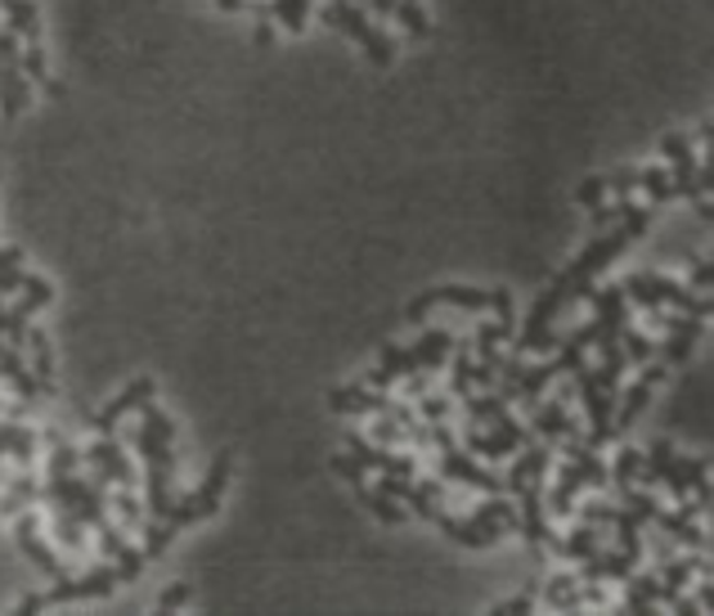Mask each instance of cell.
<instances>
[{
    "instance_id": "obj_1",
    "label": "cell",
    "mask_w": 714,
    "mask_h": 616,
    "mask_svg": "<svg viewBox=\"0 0 714 616\" xmlns=\"http://www.w3.org/2000/svg\"><path fill=\"white\" fill-rule=\"evenodd\" d=\"M140 455H144V513L162 522L176 504V423L153 400L140 405Z\"/></svg>"
},
{
    "instance_id": "obj_2",
    "label": "cell",
    "mask_w": 714,
    "mask_h": 616,
    "mask_svg": "<svg viewBox=\"0 0 714 616\" xmlns=\"http://www.w3.org/2000/svg\"><path fill=\"white\" fill-rule=\"evenodd\" d=\"M432 306H458V311H494V319L508 328L513 338V293L503 289H468V283H445V289H428L423 298H413L405 311V324H423Z\"/></svg>"
},
{
    "instance_id": "obj_3",
    "label": "cell",
    "mask_w": 714,
    "mask_h": 616,
    "mask_svg": "<svg viewBox=\"0 0 714 616\" xmlns=\"http://www.w3.org/2000/svg\"><path fill=\"white\" fill-rule=\"evenodd\" d=\"M319 19H324V27L351 36L377 68H387V63L396 59V36H387L383 27H377L360 0H324V5H319Z\"/></svg>"
},
{
    "instance_id": "obj_4",
    "label": "cell",
    "mask_w": 714,
    "mask_h": 616,
    "mask_svg": "<svg viewBox=\"0 0 714 616\" xmlns=\"http://www.w3.org/2000/svg\"><path fill=\"white\" fill-rule=\"evenodd\" d=\"M624 298L634 302V306H647V311H683V315H697V319H710V298L705 293H692L683 289V283L675 279H665V275H652V270H639V275H629L624 283Z\"/></svg>"
},
{
    "instance_id": "obj_5",
    "label": "cell",
    "mask_w": 714,
    "mask_h": 616,
    "mask_svg": "<svg viewBox=\"0 0 714 616\" xmlns=\"http://www.w3.org/2000/svg\"><path fill=\"white\" fill-rule=\"evenodd\" d=\"M225 486H230V455H221V460L212 464V473H207V481H202L198 490H189V496H176L172 513H166L162 522L172 526V531H185V526H194V522H207V518L221 509Z\"/></svg>"
},
{
    "instance_id": "obj_6",
    "label": "cell",
    "mask_w": 714,
    "mask_h": 616,
    "mask_svg": "<svg viewBox=\"0 0 714 616\" xmlns=\"http://www.w3.org/2000/svg\"><path fill=\"white\" fill-rule=\"evenodd\" d=\"M571 379H575V392L584 396V415H589V437H584V441H589V445L611 441V405H616L620 387H611L602 379V369H594V364L571 369Z\"/></svg>"
},
{
    "instance_id": "obj_7",
    "label": "cell",
    "mask_w": 714,
    "mask_h": 616,
    "mask_svg": "<svg viewBox=\"0 0 714 616\" xmlns=\"http://www.w3.org/2000/svg\"><path fill=\"white\" fill-rule=\"evenodd\" d=\"M660 383H665V364H660V360H647L643 374L629 383L624 396L611 405V437H620V432H629V428L639 423V415L647 409V400H652V392H656Z\"/></svg>"
},
{
    "instance_id": "obj_8",
    "label": "cell",
    "mask_w": 714,
    "mask_h": 616,
    "mask_svg": "<svg viewBox=\"0 0 714 616\" xmlns=\"http://www.w3.org/2000/svg\"><path fill=\"white\" fill-rule=\"evenodd\" d=\"M665 158H675V172H669V181H675V194L679 198H692L697 202V212L701 217H710V202H705V172H701V162L692 158V149H688V140L683 136H665Z\"/></svg>"
},
{
    "instance_id": "obj_9",
    "label": "cell",
    "mask_w": 714,
    "mask_h": 616,
    "mask_svg": "<svg viewBox=\"0 0 714 616\" xmlns=\"http://www.w3.org/2000/svg\"><path fill=\"white\" fill-rule=\"evenodd\" d=\"M526 441H530V432L517 419L494 423V428H468L464 432V450H468V455H481V460H513Z\"/></svg>"
},
{
    "instance_id": "obj_10",
    "label": "cell",
    "mask_w": 714,
    "mask_h": 616,
    "mask_svg": "<svg viewBox=\"0 0 714 616\" xmlns=\"http://www.w3.org/2000/svg\"><path fill=\"white\" fill-rule=\"evenodd\" d=\"M86 464L95 468V477L104 481V486H140V477H136V464L121 455V445L113 441V432H104L95 445H86Z\"/></svg>"
},
{
    "instance_id": "obj_11",
    "label": "cell",
    "mask_w": 714,
    "mask_h": 616,
    "mask_svg": "<svg viewBox=\"0 0 714 616\" xmlns=\"http://www.w3.org/2000/svg\"><path fill=\"white\" fill-rule=\"evenodd\" d=\"M391 400L396 396L377 392L368 383H347L338 392H328V409H332V415H347V419H355V415H387Z\"/></svg>"
},
{
    "instance_id": "obj_12",
    "label": "cell",
    "mask_w": 714,
    "mask_h": 616,
    "mask_svg": "<svg viewBox=\"0 0 714 616\" xmlns=\"http://www.w3.org/2000/svg\"><path fill=\"white\" fill-rule=\"evenodd\" d=\"M347 445H351V460H355L364 473H368V468L396 473V477H413V473H418L413 455H391V450H383L377 441H368V437H360V432H347Z\"/></svg>"
},
{
    "instance_id": "obj_13",
    "label": "cell",
    "mask_w": 714,
    "mask_h": 616,
    "mask_svg": "<svg viewBox=\"0 0 714 616\" xmlns=\"http://www.w3.org/2000/svg\"><path fill=\"white\" fill-rule=\"evenodd\" d=\"M153 396H157V383H153V379H136L121 396H113V400L100 409V415H95V428H100V432H117V423L131 415V409H140L144 400H153Z\"/></svg>"
},
{
    "instance_id": "obj_14",
    "label": "cell",
    "mask_w": 714,
    "mask_h": 616,
    "mask_svg": "<svg viewBox=\"0 0 714 616\" xmlns=\"http://www.w3.org/2000/svg\"><path fill=\"white\" fill-rule=\"evenodd\" d=\"M530 409V428L543 441H558V437H580V423L566 415V400H535Z\"/></svg>"
},
{
    "instance_id": "obj_15",
    "label": "cell",
    "mask_w": 714,
    "mask_h": 616,
    "mask_svg": "<svg viewBox=\"0 0 714 616\" xmlns=\"http://www.w3.org/2000/svg\"><path fill=\"white\" fill-rule=\"evenodd\" d=\"M464 415H468V428H494V423H508L513 409L490 387V392H468L464 396Z\"/></svg>"
},
{
    "instance_id": "obj_16",
    "label": "cell",
    "mask_w": 714,
    "mask_h": 616,
    "mask_svg": "<svg viewBox=\"0 0 714 616\" xmlns=\"http://www.w3.org/2000/svg\"><path fill=\"white\" fill-rule=\"evenodd\" d=\"M598 549H602V526H598V522H584V518H580V522L571 526V536L558 545V558L575 567V562H584V558H594Z\"/></svg>"
},
{
    "instance_id": "obj_17",
    "label": "cell",
    "mask_w": 714,
    "mask_h": 616,
    "mask_svg": "<svg viewBox=\"0 0 714 616\" xmlns=\"http://www.w3.org/2000/svg\"><path fill=\"white\" fill-rule=\"evenodd\" d=\"M454 342H458V338L449 334V328H423V334H418V342H409V347H413L418 369H428V374H432V369H441V364L449 360Z\"/></svg>"
},
{
    "instance_id": "obj_18",
    "label": "cell",
    "mask_w": 714,
    "mask_h": 616,
    "mask_svg": "<svg viewBox=\"0 0 714 616\" xmlns=\"http://www.w3.org/2000/svg\"><path fill=\"white\" fill-rule=\"evenodd\" d=\"M656 603H665V590H660V581H656V571L652 577H629V598L620 603V612H629V616H647V612H656Z\"/></svg>"
},
{
    "instance_id": "obj_19",
    "label": "cell",
    "mask_w": 714,
    "mask_h": 616,
    "mask_svg": "<svg viewBox=\"0 0 714 616\" xmlns=\"http://www.w3.org/2000/svg\"><path fill=\"white\" fill-rule=\"evenodd\" d=\"M355 496H360V504H364L368 513H377V522H387V526L405 522V504H400V500H391V496H383V490H373L368 481H364V486H355Z\"/></svg>"
},
{
    "instance_id": "obj_20",
    "label": "cell",
    "mask_w": 714,
    "mask_h": 616,
    "mask_svg": "<svg viewBox=\"0 0 714 616\" xmlns=\"http://www.w3.org/2000/svg\"><path fill=\"white\" fill-rule=\"evenodd\" d=\"M543 598H549V607H558V612L584 607L580 603V577H571V571H562V577H549V585H543Z\"/></svg>"
},
{
    "instance_id": "obj_21",
    "label": "cell",
    "mask_w": 714,
    "mask_h": 616,
    "mask_svg": "<svg viewBox=\"0 0 714 616\" xmlns=\"http://www.w3.org/2000/svg\"><path fill=\"white\" fill-rule=\"evenodd\" d=\"M311 14H315L311 0H270V19H279L288 32H306Z\"/></svg>"
},
{
    "instance_id": "obj_22",
    "label": "cell",
    "mask_w": 714,
    "mask_h": 616,
    "mask_svg": "<svg viewBox=\"0 0 714 616\" xmlns=\"http://www.w3.org/2000/svg\"><path fill=\"white\" fill-rule=\"evenodd\" d=\"M639 189L656 202V208H660V202H675L679 194H675V181H669V167H660V162H656V167H647V172H639Z\"/></svg>"
},
{
    "instance_id": "obj_23",
    "label": "cell",
    "mask_w": 714,
    "mask_h": 616,
    "mask_svg": "<svg viewBox=\"0 0 714 616\" xmlns=\"http://www.w3.org/2000/svg\"><path fill=\"white\" fill-rule=\"evenodd\" d=\"M620 351H624V364H647L656 360V342L647 334H639V328H620Z\"/></svg>"
},
{
    "instance_id": "obj_24",
    "label": "cell",
    "mask_w": 714,
    "mask_h": 616,
    "mask_svg": "<svg viewBox=\"0 0 714 616\" xmlns=\"http://www.w3.org/2000/svg\"><path fill=\"white\" fill-rule=\"evenodd\" d=\"M639 468H643V450L624 445L620 455H616V464H611V473H607V486H629V481H639Z\"/></svg>"
},
{
    "instance_id": "obj_25",
    "label": "cell",
    "mask_w": 714,
    "mask_h": 616,
    "mask_svg": "<svg viewBox=\"0 0 714 616\" xmlns=\"http://www.w3.org/2000/svg\"><path fill=\"white\" fill-rule=\"evenodd\" d=\"M449 415H454V396H445V392L418 396V419L423 423H449Z\"/></svg>"
},
{
    "instance_id": "obj_26",
    "label": "cell",
    "mask_w": 714,
    "mask_h": 616,
    "mask_svg": "<svg viewBox=\"0 0 714 616\" xmlns=\"http://www.w3.org/2000/svg\"><path fill=\"white\" fill-rule=\"evenodd\" d=\"M391 19H396V23H400L409 36H428V32H432V23H428V10L418 5V0H400Z\"/></svg>"
},
{
    "instance_id": "obj_27",
    "label": "cell",
    "mask_w": 714,
    "mask_h": 616,
    "mask_svg": "<svg viewBox=\"0 0 714 616\" xmlns=\"http://www.w3.org/2000/svg\"><path fill=\"white\" fill-rule=\"evenodd\" d=\"M602 194H607V176H589V181H580L575 202H580V208H589V212H598L602 208Z\"/></svg>"
},
{
    "instance_id": "obj_28",
    "label": "cell",
    "mask_w": 714,
    "mask_h": 616,
    "mask_svg": "<svg viewBox=\"0 0 714 616\" xmlns=\"http://www.w3.org/2000/svg\"><path fill=\"white\" fill-rule=\"evenodd\" d=\"M607 189H611L616 198H629V194L639 189V172H634V167H620V172H611V176H607Z\"/></svg>"
},
{
    "instance_id": "obj_29",
    "label": "cell",
    "mask_w": 714,
    "mask_h": 616,
    "mask_svg": "<svg viewBox=\"0 0 714 616\" xmlns=\"http://www.w3.org/2000/svg\"><path fill=\"white\" fill-rule=\"evenodd\" d=\"M535 594H539V590H535V585H526V590H522V598H508V603H499L494 612H499V616H513V612L522 616V612H535Z\"/></svg>"
},
{
    "instance_id": "obj_30",
    "label": "cell",
    "mask_w": 714,
    "mask_h": 616,
    "mask_svg": "<svg viewBox=\"0 0 714 616\" xmlns=\"http://www.w3.org/2000/svg\"><path fill=\"white\" fill-rule=\"evenodd\" d=\"M189 603V585H172L162 598H157V612H176V607H185Z\"/></svg>"
},
{
    "instance_id": "obj_31",
    "label": "cell",
    "mask_w": 714,
    "mask_h": 616,
    "mask_svg": "<svg viewBox=\"0 0 714 616\" xmlns=\"http://www.w3.org/2000/svg\"><path fill=\"white\" fill-rule=\"evenodd\" d=\"M688 289H697V293H705V289H710V261H705V257L697 261V270H692V283H688Z\"/></svg>"
},
{
    "instance_id": "obj_32",
    "label": "cell",
    "mask_w": 714,
    "mask_h": 616,
    "mask_svg": "<svg viewBox=\"0 0 714 616\" xmlns=\"http://www.w3.org/2000/svg\"><path fill=\"white\" fill-rule=\"evenodd\" d=\"M216 5H221V10H243L247 0H216Z\"/></svg>"
}]
</instances>
